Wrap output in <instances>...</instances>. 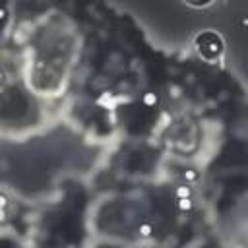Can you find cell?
Segmentation results:
<instances>
[{"label":"cell","mask_w":248,"mask_h":248,"mask_svg":"<svg viewBox=\"0 0 248 248\" xmlns=\"http://www.w3.org/2000/svg\"><path fill=\"white\" fill-rule=\"evenodd\" d=\"M198 50L205 58H215L223 50V43L215 33H203L198 37Z\"/></svg>","instance_id":"1"},{"label":"cell","mask_w":248,"mask_h":248,"mask_svg":"<svg viewBox=\"0 0 248 248\" xmlns=\"http://www.w3.org/2000/svg\"><path fill=\"white\" fill-rule=\"evenodd\" d=\"M178 207H180V209H190V207H192V202H190V198L186 196V198L178 200Z\"/></svg>","instance_id":"2"},{"label":"cell","mask_w":248,"mask_h":248,"mask_svg":"<svg viewBox=\"0 0 248 248\" xmlns=\"http://www.w3.org/2000/svg\"><path fill=\"white\" fill-rule=\"evenodd\" d=\"M184 2H188V4H192V6H205V4H209L211 0H184Z\"/></svg>","instance_id":"3"},{"label":"cell","mask_w":248,"mask_h":248,"mask_svg":"<svg viewBox=\"0 0 248 248\" xmlns=\"http://www.w3.org/2000/svg\"><path fill=\"white\" fill-rule=\"evenodd\" d=\"M141 234H143V236H149V234H151V227H149V225H143V227H141Z\"/></svg>","instance_id":"4"},{"label":"cell","mask_w":248,"mask_h":248,"mask_svg":"<svg viewBox=\"0 0 248 248\" xmlns=\"http://www.w3.org/2000/svg\"><path fill=\"white\" fill-rule=\"evenodd\" d=\"M188 194H190L188 188H178V196H188Z\"/></svg>","instance_id":"5"}]
</instances>
